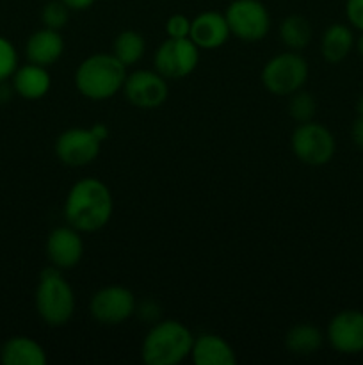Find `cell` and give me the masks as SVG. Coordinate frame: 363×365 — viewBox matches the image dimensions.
Here are the masks:
<instances>
[{"label": "cell", "mask_w": 363, "mask_h": 365, "mask_svg": "<svg viewBox=\"0 0 363 365\" xmlns=\"http://www.w3.org/2000/svg\"><path fill=\"white\" fill-rule=\"evenodd\" d=\"M112 212V192L105 182L95 177L75 182L64 202V217L68 225L82 234L102 230L110 221Z\"/></svg>", "instance_id": "1"}, {"label": "cell", "mask_w": 363, "mask_h": 365, "mask_svg": "<svg viewBox=\"0 0 363 365\" xmlns=\"http://www.w3.org/2000/svg\"><path fill=\"white\" fill-rule=\"evenodd\" d=\"M127 66L114 53H95L78 64L75 71V86L84 98L103 102L123 89Z\"/></svg>", "instance_id": "2"}, {"label": "cell", "mask_w": 363, "mask_h": 365, "mask_svg": "<svg viewBox=\"0 0 363 365\" xmlns=\"http://www.w3.org/2000/svg\"><path fill=\"white\" fill-rule=\"evenodd\" d=\"M194 335L180 321L166 319L146 334L141 359L146 365H177L191 356Z\"/></svg>", "instance_id": "3"}, {"label": "cell", "mask_w": 363, "mask_h": 365, "mask_svg": "<svg viewBox=\"0 0 363 365\" xmlns=\"http://www.w3.org/2000/svg\"><path fill=\"white\" fill-rule=\"evenodd\" d=\"M36 310L48 327L59 328L70 323L75 314V292L60 269L46 267L36 289Z\"/></svg>", "instance_id": "4"}, {"label": "cell", "mask_w": 363, "mask_h": 365, "mask_svg": "<svg viewBox=\"0 0 363 365\" xmlns=\"http://www.w3.org/2000/svg\"><path fill=\"white\" fill-rule=\"evenodd\" d=\"M308 63L298 52H283L267 61L262 70V84L276 96H290L308 81Z\"/></svg>", "instance_id": "5"}, {"label": "cell", "mask_w": 363, "mask_h": 365, "mask_svg": "<svg viewBox=\"0 0 363 365\" xmlns=\"http://www.w3.org/2000/svg\"><path fill=\"white\" fill-rule=\"evenodd\" d=\"M290 146L294 155L308 166H326L337 152V141L330 128L317 121L299 123L292 132Z\"/></svg>", "instance_id": "6"}, {"label": "cell", "mask_w": 363, "mask_h": 365, "mask_svg": "<svg viewBox=\"0 0 363 365\" xmlns=\"http://www.w3.org/2000/svg\"><path fill=\"white\" fill-rule=\"evenodd\" d=\"M224 16L231 34L242 41H262L270 29L269 11L260 0H233Z\"/></svg>", "instance_id": "7"}, {"label": "cell", "mask_w": 363, "mask_h": 365, "mask_svg": "<svg viewBox=\"0 0 363 365\" xmlns=\"http://www.w3.org/2000/svg\"><path fill=\"white\" fill-rule=\"evenodd\" d=\"M137 302L130 289L109 285L95 292L89 303V314L103 327H117L134 316Z\"/></svg>", "instance_id": "8"}, {"label": "cell", "mask_w": 363, "mask_h": 365, "mask_svg": "<svg viewBox=\"0 0 363 365\" xmlns=\"http://www.w3.org/2000/svg\"><path fill=\"white\" fill-rule=\"evenodd\" d=\"M199 63V48L191 38H167L155 52V70L167 81L191 75Z\"/></svg>", "instance_id": "9"}, {"label": "cell", "mask_w": 363, "mask_h": 365, "mask_svg": "<svg viewBox=\"0 0 363 365\" xmlns=\"http://www.w3.org/2000/svg\"><path fill=\"white\" fill-rule=\"evenodd\" d=\"M123 93L128 102L139 109H157L167 100L169 86L167 78H164L157 70H137L127 75Z\"/></svg>", "instance_id": "10"}, {"label": "cell", "mask_w": 363, "mask_h": 365, "mask_svg": "<svg viewBox=\"0 0 363 365\" xmlns=\"http://www.w3.org/2000/svg\"><path fill=\"white\" fill-rule=\"evenodd\" d=\"M102 141L91 128H68L57 138L56 155L70 168H80L98 157Z\"/></svg>", "instance_id": "11"}, {"label": "cell", "mask_w": 363, "mask_h": 365, "mask_svg": "<svg viewBox=\"0 0 363 365\" xmlns=\"http://www.w3.org/2000/svg\"><path fill=\"white\" fill-rule=\"evenodd\" d=\"M327 342L342 355L363 353V312L342 310L327 324Z\"/></svg>", "instance_id": "12"}, {"label": "cell", "mask_w": 363, "mask_h": 365, "mask_svg": "<svg viewBox=\"0 0 363 365\" xmlns=\"http://www.w3.org/2000/svg\"><path fill=\"white\" fill-rule=\"evenodd\" d=\"M46 257L57 269H73L84 257V242L80 232L73 227L53 228L46 239Z\"/></svg>", "instance_id": "13"}, {"label": "cell", "mask_w": 363, "mask_h": 365, "mask_svg": "<svg viewBox=\"0 0 363 365\" xmlns=\"http://www.w3.org/2000/svg\"><path fill=\"white\" fill-rule=\"evenodd\" d=\"M230 36L231 31L226 16L217 13V11H205V13L198 14L194 20H191L189 38L199 50L219 48L230 39Z\"/></svg>", "instance_id": "14"}, {"label": "cell", "mask_w": 363, "mask_h": 365, "mask_svg": "<svg viewBox=\"0 0 363 365\" xmlns=\"http://www.w3.org/2000/svg\"><path fill=\"white\" fill-rule=\"evenodd\" d=\"M27 57L31 63L39 64V66H52L60 59L64 52V39L59 31L53 29H41L36 31L27 41Z\"/></svg>", "instance_id": "15"}, {"label": "cell", "mask_w": 363, "mask_h": 365, "mask_svg": "<svg viewBox=\"0 0 363 365\" xmlns=\"http://www.w3.org/2000/svg\"><path fill=\"white\" fill-rule=\"evenodd\" d=\"M191 359L196 365H235L237 355L223 337L203 334L194 339Z\"/></svg>", "instance_id": "16"}, {"label": "cell", "mask_w": 363, "mask_h": 365, "mask_svg": "<svg viewBox=\"0 0 363 365\" xmlns=\"http://www.w3.org/2000/svg\"><path fill=\"white\" fill-rule=\"evenodd\" d=\"M52 77L45 66L39 64H27L16 68L13 73V89L25 100H39L50 91Z\"/></svg>", "instance_id": "17"}, {"label": "cell", "mask_w": 363, "mask_h": 365, "mask_svg": "<svg viewBox=\"0 0 363 365\" xmlns=\"http://www.w3.org/2000/svg\"><path fill=\"white\" fill-rule=\"evenodd\" d=\"M356 38L352 29L345 24H333L324 31L320 38V53L331 64L342 63L354 48Z\"/></svg>", "instance_id": "18"}, {"label": "cell", "mask_w": 363, "mask_h": 365, "mask_svg": "<svg viewBox=\"0 0 363 365\" xmlns=\"http://www.w3.org/2000/svg\"><path fill=\"white\" fill-rule=\"evenodd\" d=\"M0 360L4 365H45L46 353L39 342L28 337H13L4 344Z\"/></svg>", "instance_id": "19"}, {"label": "cell", "mask_w": 363, "mask_h": 365, "mask_svg": "<svg viewBox=\"0 0 363 365\" xmlns=\"http://www.w3.org/2000/svg\"><path fill=\"white\" fill-rule=\"evenodd\" d=\"M324 342L322 331L313 324H295L285 337V346L292 355L310 356L320 349Z\"/></svg>", "instance_id": "20"}, {"label": "cell", "mask_w": 363, "mask_h": 365, "mask_svg": "<svg viewBox=\"0 0 363 365\" xmlns=\"http://www.w3.org/2000/svg\"><path fill=\"white\" fill-rule=\"evenodd\" d=\"M280 38L290 50L298 52L312 41V25L301 14H290L280 25Z\"/></svg>", "instance_id": "21"}, {"label": "cell", "mask_w": 363, "mask_h": 365, "mask_svg": "<svg viewBox=\"0 0 363 365\" xmlns=\"http://www.w3.org/2000/svg\"><path fill=\"white\" fill-rule=\"evenodd\" d=\"M114 57L125 66L139 63L146 52V41L139 32L123 31L114 39Z\"/></svg>", "instance_id": "22"}, {"label": "cell", "mask_w": 363, "mask_h": 365, "mask_svg": "<svg viewBox=\"0 0 363 365\" xmlns=\"http://www.w3.org/2000/svg\"><path fill=\"white\" fill-rule=\"evenodd\" d=\"M317 113V102L312 96V93L306 91H295L294 95H290V102H288V114L292 116V120H295L298 123H306V121H312L313 116Z\"/></svg>", "instance_id": "23"}, {"label": "cell", "mask_w": 363, "mask_h": 365, "mask_svg": "<svg viewBox=\"0 0 363 365\" xmlns=\"http://www.w3.org/2000/svg\"><path fill=\"white\" fill-rule=\"evenodd\" d=\"M70 11L71 9L63 0H52L41 11L43 25L53 29V31H60L63 27H66L68 20H70Z\"/></svg>", "instance_id": "24"}, {"label": "cell", "mask_w": 363, "mask_h": 365, "mask_svg": "<svg viewBox=\"0 0 363 365\" xmlns=\"http://www.w3.org/2000/svg\"><path fill=\"white\" fill-rule=\"evenodd\" d=\"M18 68V53L13 43L0 36V82L7 81Z\"/></svg>", "instance_id": "25"}, {"label": "cell", "mask_w": 363, "mask_h": 365, "mask_svg": "<svg viewBox=\"0 0 363 365\" xmlns=\"http://www.w3.org/2000/svg\"><path fill=\"white\" fill-rule=\"evenodd\" d=\"M166 34L167 38L174 39L189 38V34H191V20L185 14H173L166 21Z\"/></svg>", "instance_id": "26"}, {"label": "cell", "mask_w": 363, "mask_h": 365, "mask_svg": "<svg viewBox=\"0 0 363 365\" xmlns=\"http://www.w3.org/2000/svg\"><path fill=\"white\" fill-rule=\"evenodd\" d=\"M345 18L352 29L363 31V0H345Z\"/></svg>", "instance_id": "27"}, {"label": "cell", "mask_w": 363, "mask_h": 365, "mask_svg": "<svg viewBox=\"0 0 363 365\" xmlns=\"http://www.w3.org/2000/svg\"><path fill=\"white\" fill-rule=\"evenodd\" d=\"M351 138L358 148L363 150V118L358 116L351 127Z\"/></svg>", "instance_id": "28"}, {"label": "cell", "mask_w": 363, "mask_h": 365, "mask_svg": "<svg viewBox=\"0 0 363 365\" xmlns=\"http://www.w3.org/2000/svg\"><path fill=\"white\" fill-rule=\"evenodd\" d=\"M71 11H85L96 2V0H63Z\"/></svg>", "instance_id": "29"}, {"label": "cell", "mask_w": 363, "mask_h": 365, "mask_svg": "<svg viewBox=\"0 0 363 365\" xmlns=\"http://www.w3.org/2000/svg\"><path fill=\"white\" fill-rule=\"evenodd\" d=\"M91 130H93V134L100 139V141H105L107 135H109V128H107V125H103V123H96L95 127H91Z\"/></svg>", "instance_id": "30"}, {"label": "cell", "mask_w": 363, "mask_h": 365, "mask_svg": "<svg viewBox=\"0 0 363 365\" xmlns=\"http://www.w3.org/2000/svg\"><path fill=\"white\" fill-rule=\"evenodd\" d=\"M354 46H356V50H358V53H359V56L363 57V31H362V34H359L358 38H356V43H354Z\"/></svg>", "instance_id": "31"}, {"label": "cell", "mask_w": 363, "mask_h": 365, "mask_svg": "<svg viewBox=\"0 0 363 365\" xmlns=\"http://www.w3.org/2000/svg\"><path fill=\"white\" fill-rule=\"evenodd\" d=\"M356 113H358V116L363 118V95L359 96L358 103H356Z\"/></svg>", "instance_id": "32"}]
</instances>
